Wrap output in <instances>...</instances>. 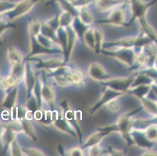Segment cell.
<instances>
[{
  "instance_id": "obj_18",
  "label": "cell",
  "mask_w": 157,
  "mask_h": 156,
  "mask_svg": "<svg viewBox=\"0 0 157 156\" xmlns=\"http://www.w3.org/2000/svg\"><path fill=\"white\" fill-rule=\"evenodd\" d=\"M68 31V41H67V46L66 49L65 53H64V58H65L66 63H68L71 60V56L73 55V52L74 51V48L76 47L77 42L79 40L76 32L74 31L72 27L67 28Z\"/></svg>"
},
{
  "instance_id": "obj_35",
  "label": "cell",
  "mask_w": 157,
  "mask_h": 156,
  "mask_svg": "<svg viewBox=\"0 0 157 156\" xmlns=\"http://www.w3.org/2000/svg\"><path fill=\"white\" fill-rule=\"evenodd\" d=\"M41 34H44V35L48 37V38H50L51 39H52L58 44L56 38V31H55L53 28H51L50 26L48 25L45 21V22H42V28H41Z\"/></svg>"
},
{
  "instance_id": "obj_48",
  "label": "cell",
  "mask_w": 157,
  "mask_h": 156,
  "mask_svg": "<svg viewBox=\"0 0 157 156\" xmlns=\"http://www.w3.org/2000/svg\"><path fill=\"white\" fill-rule=\"evenodd\" d=\"M153 66H154V67H155V68H156V69H157V55H156V56H155V59H154Z\"/></svg>"
},
{
  "instance_id": "obj_2",
  "label": "cell",
  "mask_w": 157,
  "mask_h": 156,
  "mask_svg": "<svg viewBox=\"0 0 157 156\" xmlns=\"http://www.w3.org/2000/svg\"><path fill=\"white\" fill-rule=\"evenodd\" d=\"M28 60L36 71L48 72L60 66L67 64L63 55H35L25 59Z\"/></svg>"
},
{
  "instance_id": "obj_17",
  "label": "cell",
  "mask_w": 157,
  "mask_h": 156,
  "mask_svg": "<svg viewBox=\"0 0 157 156\" xmlns=\"http://www.w3.org/2000/svg\"><path fill=\"white\" fill-rule=\"evenodd\" d=\"M20 89L21 84L12 87L10 89L6 90V94L2 101V105L7 109L11 110L17 105L19 101Z\"/></svg>"
},
{
  "instance_id": "obj_29",
  "label": "cell",
  "mask_w": 157,
  "mask_h": 156,
  "mask_svg": "<svg viewBox=\"0 0 157 156\" xmlns=\"http://www.w3.org/2000/svg\"><path fill=\"white\" fill-rule=\"evenodd\" d=\"M71 27H72L73 29L74 30V31L76 32L79 40L82 41L84 34H85V33L86 32V31L88 29V28H89L90 26H88L85 24H84V23L78 18V17H77L74 18Z\"/></svg>"
},
{
  "instance_id": "obj_43",
  "label": "cell",
  "mask_w": 157,
  "mask_h": 156,
  "mask_svg": "<svg viewBox=\"0 0 157 156\" xmlns=\"http://www.w3.org/2000/svg\"><path fill=\"white\" fill-rule=\"evenodd\" d=\"M85 150L81 147H73L67 151V154L70 156H84L85 155Z\"/></svg>"
},
{
  "instance_id": "obj_15",
  "label": "cell",
  "mask_w": 157,
  "mask_h": 156,
  "mask_svg": "<svg viewBox=\"0 0 157 156\" xmlns=\"http://www.w3.org/2000/svg\"><path fill=\"white\" fill-rule=\"evenodd\" d=\"M59 105L62 108V114L65 117L66 120H67L78 131V137H79L78 140H79L80 143L82 144V132H81V129H80L76 112L71 108V105H70L69 101L67 100H63V101H61L59 103Z\"/></svg>"
},
{
  "instance_id": "obj_16",
  "label": "cell",
  "mask_w": 157,
  "mask_h": 156,
  "mask_svg": "<svg viewBox=\"0 0 157 156\" xmlns=\"http://www.w3.org/2000/svg\"><path fill=\"white\" fill-rule=\"evenodd\" d=\"M130 135H131V141H132V145L135 146L138 148H141V149L145 151V150L152 149L154 146L155 145V143L152 142L147 138L143 131L131 129Z\"/></svg>"
},
{
  "instance_id": "obj_4",
  "label": "cell",
  "mask_w": 157,
  "mask_h": 156,
  "mask_svg": "<svg viewBox=\"0 0 157 156\" xmlns=\"http://www.w3.org/2000/svg\"><path fill=\"white\" fill-rule=\"evenodd\" d=\"M131 13L128 2L113 8L109 11L106 18L98 20L97 22L116 27H125L129 25Z\"/></svg>"
},
{
  "instance_id": "obj_24",
  "label": "cell",
  "mask_w": 157,
  "mask_h": 156,
  "mask_svg": "<svg viewBox=\"0 0 157 156\" xmlns=\"http://www.w3.org/2000/svg\"><path fill=\"white\" fill-rule=\"evenodd\" d=\"M142 109L145 111L151 117H157V101L145 98L140 100Z\"/></svg>"
},
{
  "instance_id": "obj_41",
  "label": "cell",
  "mask_w": 157,
  "mask_h": 156,
  "mask_svg": "<svg viewBox=\"0 0 157 156\" xmlns=\"http://www.w3.org/2000/svg\"><path fill=\"white\" fill-rule=\"evenodd\" d=\"M105 107L106 108V109L108 111L111 112H117L121 110V102L120 101L119 98H115V99L112 100L111 101H109L108 104L105 105Z\"/></svg>"
},
{
  "instance_id": "obj_25",
  "label": "cell",
  "mask_w": 157,
  "mask_h": 156,
  "mask_svg": "<svg viewBox=\"0 0 157 156\" xmlns=\"http://www.w3.org/2000/svg\"><path fill=\"white\" fill-rule=\"evenodd\" d=\"M78 9H79L78 18L86 25L91 26L95 22V17H94L93 12L90 10L88 6L80 7Z\"/></svg>"
},
{
  "instance_id": "obj_47",
  "label": "cell",
  "mask_w": 157,
  "mask_h": 156,
  "mask_svg": "<svg viewBox=\"0 0 157 156\" xmlns=\"http://www.w3.org/2000/svg\"><path fill=\"white\" fill-rule=\"evenodd\" d=\"M151 90L153 91V93L155 94V95H156V97H157V84H155L154 82H153V84L151 85Z\"/></svg>"
},
{
  "instance_id": "obj_31",
  "label": "cell",
  "mask_w": 157,
  "mask_h": 156,
  "mask_svg": "<svg viewBox=\"0 0 157 156\" xmlns=\"http://www.w3.org/2000/svg\"><path fill=\"white\" fill-rule=\"evenodd\" d=\"M56 1L58 2V5L59 6V7H60L62 10L70 13L74 17H78L79 9L75 6L72 2H70L67 0H56Z\"/></svg>"
},
{
  "instance_id": "obj_20",
  "label": "cell",
  "mask_w": 157,
  "mask_h": 156,
  "mask_svg": "<svg viewBox=\"0 0 157 156\" xmlns=\"http://www.w3.org/2000/svg\"><path fill=\"white\" fill-rule=\"evenodd\" d=\"M6 57L12 67L19 65L25 61V57L22 51L14 46H10L7 48Z\"/></svg>"
},
{
  "instance_id": "obj_40",
  "label": "cell",
  "mask_w": 157,
  "mask_h": 156,
  "mask_svg": "<svg viewBox=\"0 0 157 156\" xmlns=\"http://www.w3.org/2000/svg\"><path fill=\"white\" fill-rule=\"evenodd\" d=\"M137 71H140V72L144 73V74H146L147 76L151 77L153 81L157 79V69L155 68L154 66L142 67V68L137 70Z\"/></svg>"
},
{
  "instance_id": "obj_49",
  "label": "cell",
  "mask_w": 157,
  "mask_h": 156,
  "mask_svg": "<svg viewBox=\"0 0 157 156\" xmlns=\"http://www.w3.org/2000/svg\"><path fill=\"white\" fill-rule=\"evenodd\" d=\"M154 83H155V84H157V79H156V80H155V81H154Z\"/></svg>"
},
{
  "instance_id": "obj_21",
  "label": "cell",
  "mask_w": 157,
  "mask_h": 156,
  "mask_svg": "<svg viewBox=\"0 0 157 156\" xmlns=\"http://www.w3.org/2000/svg\"><path fill=\"white\" fill-rule=\"evenodd\" d=\"M19 121L21 124V127H22L23 134L26 136V137H29L30 139L32 140V141H38V134H37L35 125L32 123V120L24 119V120H19Z\"/></svg>"
},
{
  "instance_id": "obj_46",
  "label": "cell",
  "mask_w": 157,
  "mask_h": 156,
  "mask_svg": "<svg viewBox=\"0 0 157 156\" xmlns=\"http://www.w3.org/2000/svg\"><path fill=\"white\" fill-rule=\"evenodd\" d=\"M95 0H75L73 4L78 8L82 6H88V5L92 3V2H95Z\"/></svg>"
},
{
  "instance_id": "obj_6",
  "label": "cell",
  "mask_w": 157,
  "mask_h": 156,
  "mask_svg": "<svg viewBox=\"0 0 157 156\" xmlns=\"http://www.w3.org/2000/svg\"><path fill=\"white\" fill-rule=\"evenodd\" d=\"M40 74V97L42 105L45 104L52 111L56 110V92L52 83L49 81V78L46 76L45 73Z\"/></svg>"
},
{
  "instance_id": "obj_32",
  "label": "cell",
  "mask_w": 157,
  "mask_h": 156,
  "mask_svg": "<svg viewBox=\"0 0 157 156\" xmlns=\"http://www.w3.org/2000/svg\"><path fill=\"white\" fill-rule=\"evenodd\" d=\"M36 39L39 42L40 45H42V46L47 48H60V49H62L56 41H54L50 38L45 36L44 34H41V33L37 35Z\"/></svg>"
},
{
  "instance_id": "obj_34",
  "label": "cell",
  "mask_w": 157,
  "mask_h": 156,
  "mask_svg": "<svg viewBox=\"0 0 157 156\" xmlns=\"http://www.w3.org/2000/svg\"><path fill=\"white\" fill-rule=\"evenodd\" d=\"M42 22L39 20H32L28 24V35L37 36L41 33Z\"/></svg>"
},
{
  "instance_id": "obj_5",
  "label": "cell",
  "mask_w": 157,
  "mask_h": 156,
  "mask_svg": "<svg viewBox=\"0 0 157 156\" xmlns=\"http://www.w3.org/2000/svg\"><path fill=\"white\" fill-rule=\"evenodd\" d=\"M142 109V108L141 106L140 108L132 110V111L124 112L118 117L117 120L114 124L117 131V133L119 134L123 139L124 140L125 142L129 145H132V141L130 135V132L132 128V120L134 116Z\"/></svg>"
},
{
  "instance_id": "obj_9",
  "label": "cell",
  "mask_w": 157,
  "mask_h": 156,
  "mask_svg": "<svg viewBox=\"0 0 157 156\" xmlns=\"http://www.w3.org/2000/svg\"><path fill=\"white\" fill-rule=\"evenodd\" d=\"M39 1L40 0H22L16 4L15 7L13 10L6 13V17L10 21L21 18L29 13Z\"/></svg>"
},
{
  "instance_id": "obj_39",
  "label": "cell",
  "mask_w": 157,
  "mask_h": 156,
  "mask_svg": "<svg viewBox=\"0 0 157 156\" xmlns=\"http://www.w3.org/2000/svg\"><path fill=\"white\" fill-rule=\"evenodd\" d=\"M23 150L26 156H45L46 155L45 152L42 150L39 149L38 148H34V147H27L24 148Z\"/></svg>"
},
{
  "instance_id": "obj_42",
  "label": "cell",
  "mask_w": 157,
  "mask_h": 156,
  "mask_svg": "<svg viewBox=\"0 0 157 156\" xmlns=\"http://www.w3.org/2000/svg\"><path fill=\"white\" fill-rule=\"evenodd\" d=\"M16 2H8V1H1L0 2V13H3L9 12L10 10H13L15 7Z\"/></svg>"
},
{
  "instance_id": "obj_27",
  "label": "cell",
  "mask_w": 157,
  "mask_h": 156,
  "mask_svg": "<svg viewBox=\"0 0 157 156\" xmlns=\"http://www.w3.org/2000/svg\"><path fill=\"white\" fill-rule=\"evenodd\" d=\"M56 38L57 42L63 51V54L65 53L67 46L68 41V31L67 28L59 27L56 31Z\"/></svg>"
},
{
  "instance_id": "obj_19",
  "label": "cell",
  "mask_w": 157,
  "mask_h": 156,
  "mask_svg": "<svg viewBox=\"0 0 157 156\" xmlns=\"http://www.w3.org/2000/svg\"><path fill=\"white\" fill-rule=\"evenodd\" d=\"M128 2L121 0H95V8L99 13H109L113 9Z\"/></svg>"
},
{
  "instance_id": "obj_14",
  "label": "cell",
  "mask_w": 157,
  "mask_h": 156,
  "mask_svg": "<svg viewBox=\"0 0 157 156\" xmlns=\"http://www.w3.org/2000/svg\"><path fill=\"white\" fill-rule=\"evenodd\" d=\"M87 73L89 78L98 83L105 81L111 77L109 73L106 70L104 66L98 62L91 63L88 66Z\"/></svg>"
},
{
  "instance_id": "obj_23",
  "label": "cell",
  "mask_w": 157,
  "mask_h": 156,
  "mask_svg": "<svg viewBox=\"0 0 157 156\" xmlns=\"http://www.w3.org/2000/svg\"><path fill=\"white\" fill-rule=\"evenodd\" d=\"M150 91L151 85H138L136 87L131 88L127 93L135 96L140 101V100L146 98Z\"/></svg>"
},
{
  "instance_id": "obj_38",
  "label": "cell",
  "mask_w": 157,
  "mask_h": 156,
  "mask_svg": "<svg viewBox=\"0 0 157 156\" xmlns=\"http://www.w3.org/2000/svg\"><path fill=\"white\" fill-rule=\"evenodd\" d=\"M145 133V136L148 140L156 144L157 143V124H152L148 126L145 131H143Z\"/></svg>"
},
{
  "instance_id": "obj_11",
  "label": "cell",
  "mask_w": 157,
  "mask_h": 156,
  "mask_svg": "<svg viewBox=\"0 0 157 156\" xmlns=\"http://www.w3.org/2000/svg\"><path fill=\"white\" fill-rule=\"evenodd\" d=\"M125 94L126 93L120 92V91H115V90H113L111 88L105 87L104 91H102V94H101V96L98 98L96 102L92 107L89 108L90 114L91 115H94V114L96 113L98 110L101 109L102 107H105V105L106 104H108L109 101L115 99V98H121L124 95H125Z\"/></svg>"
},
{
  "instance_id": "obj_1",
  "label": "cell",
  "mask_w": 157,
  "mask_h": 156,
  "mask_svg": "<svg viewBox=\"0 0 157 156\" xmlns=\"http://www.w3.org/2000/svg\"><path fill=\"white\" fill-rule=\"evenodd\" d=\"M151 42H153V41L144 33L142 32L136 36L124 37V38L115 40V41H105L102 48L112 49V48H134L135 51H138L145 45Z\"/></svg>"
},
{
  "instance_id": "obj_12",
  "label": "cell",
  "mask_w": 157,
  "mask_h": 156,
  "mask_svg": "<svg viewBox=\"0 0 157 156\" xmlns=\"http://www.w3.org/2000/svg\"><path fill=\"white\" fill-rule=\"evenodd\" d=\"M133 81L134 75L131 76V77H111L110 78L102 81L99 84H102L104 87H106V88L127 94L129 88H131Z\"/></svg>"
},
{
  "instance_id": "obj_13",
  "label": "cell",
  "mask_w": 157,
  "mask_h": 156,
  "mask_svg": "<svg viewBox=\"0 0 157 156\" xmlns=\"http://www.w3.org/2000/svg\"><path fill=\"white\" fill-rule=\"evenodd\" d=\"M26 60V59H25ZM37 81H38V74L33 67L32 64L26 60V70L25 74L21 84L24 86V88L26 92V97L29 96L35 91Z\"/></svg>"
},
{
  "instance_id": "obj_26",
  "label": "cell",
  "mask_w": 157,
  "mask_h": 156,
  "mask_svg": "<svg viewBox=\"0 0 157 156\" xmlns=\"http://www.w3.org/2000/svg\"><path fill=\"white\" fill-rule=\"evenodd\" d=\"M153 82V80L148 76H147L146 74L142 72H140V71H137L136 74L134 75V81L131 84V88L136 87L138 85H152Z\"/></svg>"
},
{
  "instance_id": "obj_44",
  "label": "cell",
  "mask_w": 157,
  "mask_h": 156,
  "mask_svg": "<svg viewBox=\"0 0 157 156\" xmlns=\"http://www.w3.org/2000/svg\"><path fill=\"white\" fill-rule=\"evenodd\" d=\"M45 22L50 26L51 28H53L55 31H57V29L60 27V25H59V14H57V15L54 16L53 17H52L51 19L46 21Z\"/></svg>"
},
{
  "instance_id": "obj_22",
  "label": "cell",
  "mask_w": 157,
  "mask_h": 156,
  "mask_svg": "<svg viewBox=\"0 0 157 156\" xmlns=\"http://www.w3.org/2000/svg\"><path fill=\"white\" fill-rule=\"evenodd\" d=\"M70 81L72 87H81L85 84L86 76L82 70L73 68L69 76Z\"/></svg>"
},
{
  "instance_id": "obj_30",
  "label": "cell",
  "mask_w": 157,
  "mask_h": 156,
  "mask_svg": "<svg viewBox=\"0 0 157 156\" xmlns=\"http://www.w3.org/2000/svg\"><path fill=\"white\" fill-rule=\"evenodd\" d=\"M82 41L92 51H95V28L90 26L84 34Z\"/></svg>"
},
{
  "instance_id": "obj_36",
  "label": "cell",
  "mask_w": 157,
  "mask_h": 156,
  "mask_svg": "<svg viewBox=\"0 0 157 156\" xmlns=\"http://www.w3.org/2000/svg\"><path fill=\"white\" fill-rule=\"evenodd\" d=\"M86 151L88 153V155L90 156H102L105 155V154H106V148L102 147V143L90 147Z\"/></svg>"
},
{
  "instance_id": "obj_8",
  "label": "cell",
  "mask_w": 157,
  "mask_h": 156,
  "mask_svg": "<svg viewBox=\"0 0 157 156\" xmlns=\"http://www.w3.org/2000/svg\"><path fill=\"white\" fill-rule=\"evenodd\" d=\"M51 126L62 134L79 139L76 129L67 120H66L62 112L59 113L56 109L52 111V122Z\"/></svg>"
},
{
  "instance_id": "obj_28",
  "label": "cell",
  "mask_w": 157,
  "mask_h": 156,
  "mask_svg": "<svg viewBox=\"0 0 157 156\" xmlns=\"http://www.w3.org/2000/svg\"><path fill=\"white\" fill-rule=\"evenodd\" d=\"M105 42V34L104 31L99 28H95V52L97 55L100 54L101 50L103 48Z\"/></svg>"
},
{
  "instance_id": "obj_7",
  "label": "cell",
  "mask_w": 157,
  "mask_h": 156,
  "mask_svg": "<svg viewBox=\"0 0 157 156\" xmlns=\"http://www.w3.org/2000/svg\"><path fill=\"white\" fill-rule=\"evenodd\" d=\"M157 3V0H152L151 2H145L143 0H129L128 6L131 13V19L129 25L134 21L147 18V13L152 6Z\"/></svg>"
},
{
  "instance_id": "obj_3",
  "label": "cell",
  "mask_w": 157,
  "mask_h": 156,
  "mask_svg": "<svg viewBox=\"0 0 157 156\" xmlns=\"http://www.w3.org/2000/svg\"><path fill=\"white\" fill-rule=\"evenodd\" d=\"M100 54L117 60L125 67L136 70V51L134 48H118L107 49L102 48Z\"/></svg>"
},
{
  "instance_id": "obj_33",
  "label": "cell",
  "mask_w": 157,
  "mask_h": 156,
  "mask_svg": "<svg viewBox=\"0 0 157 156\" xmlns=\"http://www.w3.org/2000/svg\"><path fill=\"white\" fill-rule=\"evenodd\" d=\"M74 18L75 17L71 13L67 11L62 10V12L59 13V25L63 28H69L72 25Z\"/></svg>"
},
{
  "instance_id": "obj_45",
  "label": "cell",
  "mask_w": 157,
  "mask_h": 156,
  "mask_svg": "<svg viewBox=\"0 0 157 156\" xmlns=\"http://www.w3.org/2000/svg\"><path fill=\"white\" fill-rule=\"evenodd\" d=\"M124 151H121V150L117 149L115 148H113V147H109V148H106V154L105 155H117V156H121L124 155Z\"/></svg>"
},
{
  "instance_id": "obj_37",
  "label": "cell",
  "mask_w": 157,
  "mask_h": 156,
  "mask_svg": "<svg viewBox=\"0 0 157 156\" xmlns=\"http://www.w3.org/2000/svg\"><path fill=\"white\" fill-rule=\"evenodd\" d=\"M8 151L10 153L11 155L14 156H24L25 154L23 150V147H21V144L18 143L17 140L16 139L10 144V145L8 148Z\"/></svg>"
},
{
  "instance_id": "obj_10",
  "label": "cell",
  "mask_w": 157,
  "mask_h": 156,
  "mask_svg": "<svg viewBox=\"0 0 157 156\" xmlns=\"http://www.w3.org/2000/svg\"><path fill=\"white\" fill-rule=\"evenodd\" d=\"M29 38V52L28 56L25 59L30 57L35 56V55H64L63 51L60 48H47L45 47L40 45L39 42L37 41L36 36L34 35H28Z\"/></svg>"
}]
</instances>
